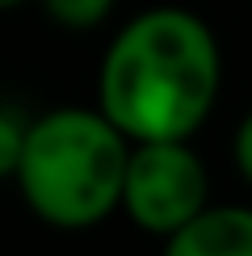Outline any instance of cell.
<instances>
[{
	"mask_svg": "<svg viewBox=\"0 0 252 256\" xmlns=\"http://www.w3.org/2000/svg\"><path fill=\"white\" fill-rule=\"evenodd\" d=\"M17 4H26V0H0V13H4V8H17Z\"/></svg>",
	"mask_w": 252,
	"mask_h": 256,
	"instance_id": "obj_8",
	"label": "cell"
},
{
	"mask_svg": "<svg viewBox=\"0 0 252 256\" xmlns=\"http://www.w3.org/2000/svg\"><path fill=\"white\" fill-rule=\"evenodd\" d=\"M164 256H252V206L210 202L164 240Z\"/></svg>",
	"mask_w": 252,
	"mask_h": 256,
	"instance_id": "obj_4",
	"label": "cell"
},
{
	"mask_svg": "<svg viewBox=\"0 0 252 256\" xmlns=\"http://www.w3.org/2000/svg\"><path fill=\"white\" fill-rule=\"evenodd\" d=\"M223 50L210 21L181 4L134 13L97 68V105L130 143L194 138L218 105Z\"/></svg>",
	"mask_w": 252,
	"mask_h": 256,
	"instance_id": "obj_1",
	"label": "cell"
},
{
	"mask_svg": "<svg viewBox=\"0 0 252 256\" xmlns=\"http://www.w3.org/2000/svg\"><path fill=\"white\" fill-rule=\"evenodd\" d=\"M210 206V168L189 138L134 143L122 180V214L147 236L168 240Z\"/></svg>",
	"mask_w": 252,
	"mask_h": 256,
	"instance_id": "obj_3",
	"label": "cell"
},
{
	"mask_svg": "<svg viewBox=\"0 0 252 256\" xmlns=\"http://www.w3.org/2000/svg\"><path fill=\"white\" fill-rule=\"evenodd\" d=\"M231 156H236V168H240V176L252 185V110L240 118L236 126V138H231Z\"/></svg>",
	"mask_w": 252,
	"mask_h": 256,
	"instance_id": "obj_7",
	"label": "cell"
},
{
	"mask_svg": "<svg viewBox=\"0 0 252 256\" xmlns=\"http://www.w3.org/2000/svg\"><path fill=\"white\" fill-rule=\"evenodd\" d=\"M130 138L101 114V105H59L30 118L17 189L30 214L55 231H88L122 210V180Z\"/></svg>",
	"mask_w": 252,
	"mask_h": 256,
	"instance_id": "obj_2",
	"label": "cell"
},
{
	"mask_svg": "<svg viewBox=\"0 0 252 256\" xmlns=\"http://www.w3.org/2000/svg\"><path fill=\"white\" fill-rule=\"evenodd\" d=\"M26 134H30V118L0 105V180H8L17 172L21 152H26Z\"/></svg>",
	"mask_w": 252,
	"mask_h": 256,
	"instance_id": "obj_6",
	"label": "cell"
},
{
	"mask_svg": "<svg viewBox=\"0 0 252 256\" xmlns=\"http://www.w3.org/2000/svg\"><path fill=\"white\" fill-rule=\"evenodd\" d=\"M38 4H42V13L55 21L59 30H76L80 34V30L105 26L118 0H38Z\"/></svg>",
	"mask_w": 252,
	"mask_h": 256,
	"instance_id": "obj_5",
	"label": "cell"
}]
</instances>
